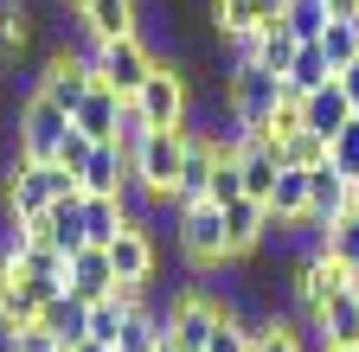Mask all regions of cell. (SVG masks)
Segmentation results:
<instances>
[{
  "label": "cell",
  "instance_id": "41",
  "mask_svg": "<svg viewBox=\"0 0 359 352\" xmlns=\"http://www.w3.org/2000/svg\"><path fill=\"white\" fill-rule=\"evenodd\" d=\"M314 352H359V346H314Z\"/></svg>",
  "mask_w": 359,
  "mask_h": 352
},
{
  "label": "cell",
  "instance_id": "42",
  "mask_svg": "<svg viewBox=\"0 0 359 352\" xmlns=\"http://www.w3.org/2000/svg\"><path fill=\"white\" fill-rule=\"evenodd\" d=\"M353 211H359V186H353Z\"/></svg>",
  "mask_w": 359,
  "mask_h": 352
},
{
  "label": "cell",
  "instance_id": "6",
  "mask_svg": "<svg viewBox=\"0 0 359 352\" xmlns=\"http://www.w3.org/2000/svg\"><path fill=\"white\" fill-rule=\"evenodd\" d=\"M109 262H116V276H122V288H154V269H161V237H154V225L142 211L128 218V231L109 244Z\"/></svg>",
  "mask_w": 359,
  "mask_h": 352
},
{
  "label": "cell",
  "instance_id": "34",
  "mask_svg": "<svg viewBox=\"0 0 359 352\" xmlns=\"http://www.w3.org/2000/svg\"><path fill=\"white\" fill-rule=\"evenodd\" d=\"M0 352H65V346L45 333V327H26V333H7V339H0Z\"/></svg>",
  "mask_w": 359,
  "mask_h": 352
},
{
  "label": "cell",
  "instance_id": "18",
  "mask_svg": "<svg viewBox=\"0 0 359 352\" xmlns=\"http://www.w3.org/2000/svg\"><path fill=\"white\" fill-rule=\"evenodd\" d=\"M340 211H353V180H346L334 160H321V167L308 173V218H321V225H327V218H340Z\"/></svg>",
  "mask_w": 359,
  "mask_h": 352
},
{
  "label": "cell",
  "instance_id": "35",
  "mask_svg": "<svg viewBox=\"0 0 359 352\" xmlns=\"http://www.w3.org/2000/svg\"><path fill=\"white\" fill-rule=\"evenodd\" d=\"M205 352H250V333H244V321H224L218 333H212V346Z\"/></svg>",
  "mask_w": 359,
  "mask_h": 352
},
{
  "label": "cell",
  "instance_id": "8",
  "mask_svg": "<svg viewBox=\"0 0 359 352\" xmlns=\"http://www.w3.org/2000/svg\"><path fill=\"white\" fill-rule=\"evenodd\" d=\"M90 83H97V71L83 64V52H77V45H58L52 58H45V71L32 77V90H45L58 109H77V103L90 97Z\"/></svg>",
  "mask_w": 359,
  "mask_h": 352
},
{
  "label": "cell",
  "instance_id": "37",
  "mask_svg": "<svg viewBox=\"0 0 359 352\" xmlns=\"http://www.w3.org/2000/svg\"><path fill=\"white\" fill-rule=\"evenodd\" d=\"M340 90H346V103H353V109H359V58H353V64H346V71H340Z\"/></svg>",
  "mask_w": 359,
  "mask_h": 352
},
{
  "label": "cell",
  "instance_id": "40",
  "mask_svg": "<svg viewBox=\"0 0 359 352\" xmlns=\"http://www.w3.org/2000/svg\"><path fill=\"white\" fill-rule=\"evenodd\" d=\"M346 295H353V301H359V269H353V276H346Z\"/></svg>",
  "mask_w": 359,
  "mask_h": 352
},
{
  "label": "cell",
  "instance_id": "1",
  "mask_svg": "<svg viewBox=\"0 0 359 352\" xmlns=\"http://www.w3.org/2000/svg\"><path fill=\"white\" fill-rule=\"evenodd\" d=\"M173 250L187 256L193 276L231 269V250H224V205L199 199V205H173Z\"/></svg>",
  "mask_w": 359,
  "mask_h": 352
},
{
  "label": "cell",
  "instance_id": "31",
  "mask_svg": "<svg viewBox=\"0 0 359 352\" xmlns=\"http://www.w3.org/2000/svg\"><path fill=\"white\" fill-rule=\"evenodd\" d=\"M327 160H334V167H340V173H346V180H353V186H359V115H353V122H346V128H340V135H334V141H327Z\"/></svg>",
  "mask_w": 359,
  "mask_h": 352
},
{
  "label": "cell",
  "instance_id": "29",
  "mask_svg": "<svg viewBox=\"0 0 359 352\" xmlns=\"http://www.w3.org/2000/svg\"><path fill=\"white\" fill-rule=\"evenodd\" d=\"M283 20L295 26V38H302V45H308V38H321V32H327V20H334V7H327V0H289V7H283Z\"/></svg>",
  "mask_w": 359,
  "mask_h": 352
},
{
  "label": "cell",
  "instance_id": "4",
  "mask_svg": "<svg viewBox=\"0 0 359 352\" xmlns=\"http://www.w3.org/2000/svg\"><path fill=\"white\" fill-rule=\"evenodd\" d=\"M135 115H142L148 128H187L193 122V77L180 71V64H154V77L135 90V103H128Z\"/></svg>",
  "mask_w": 359,
  "mask_h": 352
},
{
  "label": "cell",
  "instance_id": "25",
  "mask_svg": "<svg viewBox=\"0 0 359 352\" xmlns=\"http://www.w3.org/2000/svg\"><path fill=\"white\" fill-rule=\"evenodd\" d=\"M334 77H340V71L327 64V52H321V38H308V45L295 52V64H289V77H283V83H289L295 97H308V90H321V83H334Z\"/></svg>",
  "mask_w": 359,
  "mask_h": 352
},
{
  "label": "cell",
  "instance_id": "5",
  "mask_svg": "<svg viewBox=\"0 0 359 352\" xmlns=\"http://www.w3.org/2000/svg\"><path fill=\"white\" fill-rule=\"evenodd\" d=\"M65 135H71V109H58L45 90H26V103L13 115V148H20V160H58Z\"/></svg>",
  "mask_w": 359,
  "mask_h": 352
},
{
  "label": "cell",
  "instance_id": "13",
  "mask_svg": "<svg viewBox=\"0 0 359 352\" xmlns=\"http://www.w3.org/2000/svg\"><path fill=\"white\" fill-rule=\"evenodd\" d=\"M13 269H20V282H26L39 301H52V295H65V288H71V256H58L52 244H32V250L13 262Z\"/></svg>",
  "mask_w": 359,
  "mask_h": 352
},
{
  "label": "cell",
  "instance_id": "24",
  "mask_svg": "<svg viewBox=\"0 0 359 352\" xmlns=\"http://www.w3.org/2000/svg\"><path fill=\"white\" fill-rule=\"evenodd\" d=\"M314 346H359V301L353 295H334L321 327H314Z\"/></svg>",
  "mask_w": 359,
  "mask_h": 352
},
{
  "label": "cell",
  "instance_id": "10",
  "mask_svg": "<svg viewBox=\"0 0 359 352\" xmlns=\"http://www.w3.org/2000/svg\"><path fill=\"white\" fill-rule=\"evenodd\" d=\"M244 333H250V352H314V333L295 321V314H263V307H244Z\"/></svg>",
  "mask_w": 359,
  "mask_h": 352
},
{
  "label": "cell",
  "instance_id": "21",
  "mask_svg": "<svg viewBox=\"0 0 359 352\" xmlns=\"http://www.w3.org/2000/svg\"><path fill=\"white\" fill-rule=\"evenodd\" d=\"M269 218H276L283 231L308 225V173H302V167H283V173H276V192H269Z\"/></svg>",
  "mask_w": 359,
  "mask_h": 352
},
{
  "label": "cell",
  "instance_id": "36",
  "mask_svg": "<svg viewBox=\"0 0 359 352\" xmlns=\"http://www.w3.org/2000/svg\"><path fill=\"white\" fill-rule=\"evenodd\" d=\"M142 20H161V0H142ZM167 20L180 26V7H167ZM173 26H167V58H180V52H187V38H180Z\"/></svg>",
  "mask_w": 359,
  "mask_h": 352
},
{
  "label": "cell",
  "instance_id": "16",
  "mask_svg": "<svg viewBox=\"0 0 359 352\" xmlns=\"http://www.w3.org/2000/svg\"><path fill=\"white\" fill-rule=\"evenodd\" d=\"M39 327L71 352L77 339H90V301H83V295H71V288H65V295H52V301L39 307Z\"/></svg>",
  "mask_w": 359,
  "mask_h": 352
},
{
  "label": "cell",
  "instance_id": "32",
  "mask_svg": "<svg viewBox=\"0 0 359 352\" xmlns=\"http://www.w3.org/2000/svg\"><path fill=\"white\" fill-rule=\"evenodd\" d=\"M231 199H244V173H238V154H224L212 173V205H231Z\"/></svg>",
  "mask_w": 359,
  "mask_h": 352
},
{
  "label": "cell",
  "instance_id": "33",
  "mask_svg": "<svg viewBox=\"0 0 359 352\" xmlns=\"http://www.w3.org/2000/svg\"><path fill=\"white\" fill-rule=\"evenodd\" d=\"M90 148H97V141H90L83 128L71 122V135H65V148H58V167H71V173H77V186H83V160H90Z\"/></svg>",
  "mask_w": 359,
  "mask_h": 352
},
{
  "label": "cell",
  "instance_id": "28",
  "mask_svg": "<svg viewBox=\"0 0 359 352\" xmlns=\"http://www.w3.org/2000/svg\"><path fill=\"white\" fill-rule=\"evenodd\" d=\"M269 148H276V154H283V167H302V173H314V167H321V160H327V141H321V135H314V128H295V135H289V141H269Z\"/></svg>",
  "mask_w": 359,
  "mask_h": 352
},
{
  "label": "cell",
  "instance_id": "12",
  "mask_svg": "<svg viewBox=\"0 0 359 352\" xmlns=\"http://www.w3.org/2000/svg\"><path fill=\"white\" fill-rule=\"evenodd\" d=\"M71 122L83 128L90 141H122V122H128V97L109 90V83H90V97L71 109Z\"/></svg>",
  "mask_w": 359,
  "mask_h": 352
},
{
  "label": "cell",
  "instance_id": "19",
  "mask_svg": "<svg viewBox=\"0 0 359 352\" xmlns=\"http://www.w3.org/2000/svg\"><path fill=\"white\" fill-rule=\"evenodd\" d=\"M128 218H135L128 199H116V192H83V237H90V244L109 250V244L128 231Z\"/></svg>",
  "mask_w": 359,
  "mask_h": 352
},
{
  "label": "cell",
  "instance_id": "23",
  "mask_svg": "<svg viewBox=\"0 0 359 352\" xmlns=\"http://www.w3.org/2000/svg\"><path fill=\"white\" fill-rule=\"evenodd\" d=\"M314 250H327V256H340L346 269H359V211H340V218H327L321 231H314ZM308 256V250H302Z\"/></svg>",
  "mask_w": 359,
  "mask_h": 352
},
{
  "label": "cell",
  "instance_id": "30",
  "mask_svg": "<svg viewBox=\"0 0 359 352\" xmlns=\"http://www.w3.org/2000/svg\"><path fill=\"white\" fill-rule=\"evenodd\" d=\"M321 52H327V64H334V71H346V64L359 58V26H353V20H327Z\"/></svg>",
  "mask_w": 359,
  "mask_h": 352
},
{
  "label": "cell",
  "instance_id": "9",
  "mask_svg": "<svg viewBox=\"0 0 359 352\" xmlns=\"http://www.w3.org/2000/svg\"><path fill=\"white\" fill-rule=\"evenodd\" d=\"M218 160H224V148L205 135V128H193V122H187V160H180L173 205H199V199H212V173H218Z\"/></svg>",
  "mask_w": 359,
  "mask_h": 352
},
{
  "label": "cell",
  "instance_id": "27",
  "mask_svg": "<svg viewBox=\"0 0 359 352\" xmlns=\"http://www.w3.org/2000/svg\"><path fill=\"white\" fill-rule=\"evenodd\" d=\"M32 38H39V13H32V0H13V7L0 13V58L32 52Z\"/></svg>",
  "mask_w": 359,
  "mask_h": 352
},
{
  "label": "cell",
  "instance_id": "38",
  "mask_svg": "<svg viewBox=\"0 0 359 352\" xmlns=\"http://www.w3.org/2000/svg\"><path fill=\"white\" fill-rule=\"evenodd\" d=\"M71 352H116V346H103V339H77Z\"/></svg>",
  "mask_w": 359,
  "mask_h": 352
},
{
  "label": "cell",
  "instance_id": "22",
  "mask_svg": "<svg viewBox=\"0 0 359 352\" xmlns=\"http://www.w3.org/2000/svg\"><path fill=\"white\" fill-rule=\"evenodd\" d=\"M238 173H244V192L269 205V192H276V173H283V154H276V148H269V141L257 135V141L238 154Z\"/></svg>",
  "mask_w": 359,
  "mask_h": 352
},
{
  "label": "cell",
  "instance_id": "11",
  "mask_svg": "<svg viewBox=\"0 0 359 352\" xmlns=\"http://www.w3.org/2000/svg\"><path fill=\"white\" fill-rule=\"evenodd\" d=\"M32 225V244H52L58 256H77L90 237H83V192H71V199H52V211L45 218H26Z\"/></svg>",
  "mask_w": 359,
  "mask_h": 352
},
{
  "label": "cell",
  "instance_id": "14",
  "mask_svg": "<svg viewBox=\"0 0 359 352\" xmlns=\"http://www.w3.org/2000/svg\"><path fill=\"white\" fill-rule=\"evenodd\" d=\"M116 288H122V276H116L109 250H103V244H83V250L71 256V295L103 301V295H116Z\"/></svg>",
  "mask_w": 359,
  "mask_h": 352
},
{
  "label": "cell",
  "instance_id": "17",
  "mask_svg": "<svg viewBox=\"0 0 359 352\" xmlns=\"http://www.w3.org/2000/svg\"><path fill=\"white\" fill-rule=\"evenodd\" d=\"M39 307H45V301L20 282V269H13V262H0V339L39 327Z\"/></svg>",
  "mask_w": 359,
  "mask_h": 352
},
{
  "label": "cell",
  "instance_id": "39",
  "mask_svg": "<svg viewBox=\"0 0 359 352\" xmlns=\"http://www.w3.org/2000/svg\"><path fill=\"white\" fill-rule=\"evenodd\" d=\"M161 352H193V346H180V339H173V333H167V339H161Z\"/></svg>",
  "mask_w": 359,
  "mask_h": 352
},
{
  "label": "cell",
  "instance_id": "7",
  "mask_svg": "<svg viewBox=\"0 0 359 352\" xmlns=\"http://www.w3.org/2000/svg\"><path fill=\"white\" fill-rule=\"evenodd\" d=\"M283 225L269 218V205L263 199H231L224 205V250H231V262H250V256H263L269 250V237H276Z\"/></svg>",
  "mask_w": 359,
  "mask_h": 352
},
{
  "label": "cell",
  "instance_id": "26",
  "mask_svg": "<svg viewBox=\"0 0 359 352\" xmlns=\"http://www.w3.org/2000/svg\"><path fill=\"white\" fill-rule=\"evenodd\" d=\"M295 52H302V38H295V26H289V20H269V26H263V52H257V64H263L269 77H289Z\"/></svg>",
  "mask_w": 359,
  "mask_h": 352
},
{
  "label": "cell",
  "instance_id": "20",
  "mask_svg": "<svg viewBox=\"0 0 359 352\" xmlns=\"http://www.w3.org/2000/svg\"><path fill=\"white\" fill-rule=\"evenodd\" d=\"M83 32H97V38H128V32H142V0H83Z\"/></svg>",
  "mask_w": 359,
  "mask_h": 352
},
{
  "label": "cell",
  "instance_id": "2",
  "mask_svg": "<svg viewBox=\"0 0 359 352\" xmlns=\"http://www.w3.org/2000/svg\"><path fill=\"white\" fill-rule=\"evenodd\" d=\"M180 160H187V128H148L142 135V148L128 154L135 186H142V205H173Z\"/></svg>",
  "mask_w": 359,
  "mask_h": 352
},
{
  "label": "cell",
  "instance_id": "3",
  "mask_svg": "<svg viewBox=\"0 0 359 352\" xmlns=\"http://www.w3.org/2000/svg\"><path fill=\"white\" fill-rule=\"evenodd\" d=\"M283 90H289V83H283V77H269L263 64H238V71H224V109H231V115L250 128V135H269Z\"/></svg>",
  "mask_w": 359,
  "mask_h": 352
},
{
  "label": "cell",
  "instance_id": "15",
  "mask_svg": "<svg viewBox=\"0 0 359 352\" xmlns=\"http://www.w3.org/2000/svg\"><path fill=\"white\" fill-rule=\"evenodd\" d=\"M353 115H359V109L346 103L340 77H334V83H321V90H308V97H302V122H308V128H314V135H321V141H334V135H340V128H346Z\"/></svg>",
  "mask_w": 359,
  "mask_h": 352
}]
</instances>
